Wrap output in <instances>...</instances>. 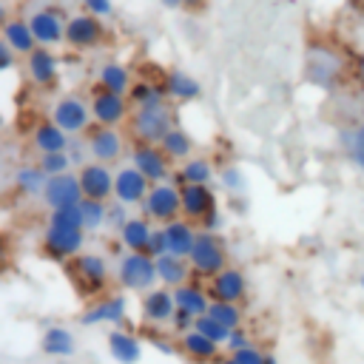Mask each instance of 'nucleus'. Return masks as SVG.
I'll return each instance as SVG.
<instances>
[{
  "mask_svg": "<svg viewBox=\"0 0 364 364\" xmlns=\"http://www.w3.org/2000/svg\"><path fill=\"white\" fill-rule=\"evenodd\" d=\"M85 228L80 219L77 208H60V210H48V222L40 239V250L48 262H60L65 264L68 259H74L77 253L85 250Z\"/></svg>",
  "mask_w": 364,
  "mask_h": 364,
  "instance_id": "f257e3e1",
  "label": "nucleus"
},
{
  "mask_svg": "<svg viewBox=\"0 0 364 364\" xmlns=\"http://www.w3.org/2000/svg\"><path fill=\"white\" fill-rule=\"evenodd\" d=\"M65 276L71 282V287L77 290V296L82 299H97L105 293L108 282H111V264L105 259V253H94V250H82L74 259L65 262Z\"/></svg>",
  "mask_w": 364,
  "mask_h": 364,
  "instance_id": "f03ea898",
  "label": "nucleus"
},
{
  "mask_svg": "<svg viewBox=\"0 0 364 364\" xmlns=\"http://www.w3.org/2000/svg\"><path fill=\"white\" fill-rule=\"evenodd\" d=\"M114 279L119 284L122 293H148L151 287L159 284L156 279V259L148 256V253H134V250H125L119 259H117V270H114Z\"/></svg>",
  "mask_w": 364,
  "mask_h": 364,
  "instance_id": "7ed1b4c3",
  "label": "nucleus"
},
{
  "mask_svg": "<svg viewBox=\"0 0 364 364\" xmlns=\"http://www.w3.org/2000/svg\"><path fill=\"white\" fill-rule=\"evenodd\" d=\"M188 262H191V270L196 279H213L219 270H225L230 264V253H228V245L222 239V233H208V230H199L196 233V242L188 253Z\"/></svg>",
  "mask_w": 364,
  "mask_h": 364,
  "instance_id": "20e7f679",
  "label": "nucleus"
},
{
  "mask_svg": "<svg viewBox=\"0 0 364 364\" xmlns=\"http://www.w3.org/2000/svg\"><path fill=\"white\" fill-rule=\"evenodd\" d=\"M128 136L131 142H154L159 145L162 136L176 125L173 119V105H154V108H134L128 117Z\"/></svg>",
  "mask_w": 364,
  "mask_h": 364,
  "instance_id": "39448f33",
  "label": "nucleus"
},
{
  "mask_svg": "<svg viewBox=\"0 0 364 364\" xmlns=\"http://www.w3.org/2000/svg\"><path fill=\"white\" fill-rule=\"evenodd\" d=\"M139 213H142L148 222H154V225H168V222L179 219V216H182L179 185H173L171 179L151 185L148 196H145L142 205H139Z\"/></svg>",
  "mask_w": 364,
  "mask_h": 364,
  "instance_id": "423d86ee",
  "label": "nucleus"
},
{
  "mask_svg": "<svg viewBox=\"0 0 364 364\" xmlns=\"http://www.w3.org/2000/svg\"><path fill=\"white\" fill-rule=\"evenodd\" d=\"M344 63L327 46H310L304 54V80L316 88H336L341 80Z\"/></svg>",
  "mask_w": 364,
  "mask_h": 364,
  "instance_id": "0eeeda50",
  "label": "nucleus"
},
{
  "mask_svg": "<svg viewBox=\"0 0 364 364\" xmlns=\"http://www.w3.org/2000/svg\"><path fill=\"white\" fill-rule=\"evenodd\" d=\"M108 40L105 20L82 11V14H68L65 20V43L71 51H94Z\"/></svg>",
  "mask_w": 364,
  "mask_h": 364,
  "instance_id": "6e6552de",
  "label": "nucleus"
},
{
  "mask_svg": "<svg viewBox=\"0 0 364 364\" xmlns=\"http://www.w3.org/2000/svg\"><path fill=\"white\" fill-rule=\"evenodd\" d=\"M48 119H54L68 136H80V134H85L94 125L91 105L80 94H63V97H57L54 105H51Z\"/></svg>",
  "mask_w": 364,
  "mask_h": 364,
  "instance_id": "1a4fd4ad",
  "label": "nucleus"
},
{
  "mask_svg": "<svg viewBox=\"0 0 364 364\" xmlns=\"http://www.w3.org/2000/svg\"><path fill=\"white\" fill-rule=\"evenodd\" d=\"M88 105H91L94 125H105V128H122L134 111L125 94H114V91H105L100 85H94Z\"/></svg>",
  "mask_w": 364,
  "mask_h": 364,
  "instance_id": "9d476101",
  "label": "nucleus"
},
{
  "mask_svg": "<svg viewBox=\"0 0 364 364\" xmlns=\"http://www.w3.org/2000/svg\"><path fill=\"white\" fill-rule=\"evenodd\" d=\"M26 20H28V26H31V34H34L37 46L54 48V46H63V43H65V20H68V11H65L63 6H43V9H34Z\"/></svg>",
  "mask_w": 364,
  "mask_h": 364,
  "instance_id": "9b49d317",
  "label": "nucleus"
},
{
  "mask_svg": "<svg viewBox=\"0 0 364 364\" xmlns=\"http://www.w3.org/2000/svg\"><path fill=\"white\" fill-rule=\"evenodd\" d=\"M85 148H88V159L102 162V165H114L125 156L128 139L119 128H105V125H91L85 131Z\"/></svg>",
  "mask_w": 364,
  "mask_h": 364,
  "instance_id": "f8f14e48",
  "label": "nucleus"
},
{
  "mask_svg": "<svg viewBox=\"0 0 364 364\" xmlns=\"http://www.w3.org/2000/svg\"><path fill=\"white\" fill-rule=\"evenodd\" d=\"M128 156H131V165H134L151 185L168 182L171 173H173V162H171L168 154H165L159 145H154V142H134V145L128 148Z\"/></svg>",
  "mask_w": 364,
  "mask_h": 364,
  "instance_id": "ddd939ff",
  "label": "nucleus"
},
{
  "mask_svg": "<svg viewBox=\"0 0 364 364\" xmlns=\"http://www.w3.org/2000/svg\"><path fill=\"white\" fill-rule=\"evenodd\" d=\"M125 318H128V299H125V293H102L94 301H88V307L80 313V324L82 327H100V324L122 327Z\"/></svg>",
  "mask_w": 364,
  "mask_h": 364,
  "instance_id": "4468645a",
  "label": "nucleus"
},
{
  "mask_svg": "<svg viewBox=\"0 0 364 364\" xmlns=\"http://www.w3.org/2000/svg\"><path fill=\"white\" fill-rule=\"evenodd\" d=\"M77 179H80V191L85 199H100V202H111L114 199V168L88 159L85 165L77 168Z\"/></svg>",
  "mask_w": 364,
  "mask_h": 364,
  "instance_id": "2eb2a0df",
  "label": "nucleus"
},
{
  "mask_svg": "<svg viewBox=\"0 0 364 364\" xmlns=\"http://www.w3.org/2000/svg\"><path fill=\"white\" fill-rule=\"evenodd\" d=\"M176 313V301H173V290L171 287H151L148 293L139 296V316L148 327H168L171 318Z\"/></svg>",
  "mask_w": 364,
  "mask_h": 364,
  "instance_id": "dca6fc26",
  "label": "nucleus"
},
{
  "mask_svg": "<svg viewBox=\"0 0 364 364\" xmlns=\"http://www.w3.org/2000/svg\"><path fill=\"white\" fill-rule=\"evenodd\" d=\"M43 205L48 210H60V208H77L80 199H82V191H80V179L77 173H57V176H48L46 179V188H43Z\"/></svg>",
  "mask_w": 364,
  "mask_h": 364,
  "instance_id": "f3484780",
  "label": "nucleus"
},
{
  "mask_svg": "<svg viewBox=\"0 0 364 364\" xmlns=\"http://www.w3.org/2000/svg\"><path fill=\"white\" fill-rule=\"evenodd\" d=\"M26 77L31 80V85H37L43 91H51L60 82V57L51 48L37 46L26 57Z\"/></svg>",
  "mask_w": 364,
  "mask_h": 364,
  "instance_id": "a211bd4d",
  "label": "nucleus"
},
{
  "mask_svg": "<svg viewBox=\"0 0 364 364\" xmlns=\"http://www.w3.org/2000/svg\"><path fill=\"white\" fill-rule=\"evenodd\" d=\"M208 293H210L213 301H236V304H242L247 299V293H250V282H247L245 270L228 264L213 279H208Z\"/></svg>",
  "mask_w": 364,
  "mask_h": 364,
  "instance_id": "6ab92c4d",
  "label": "nucleus"
},
{
  "mask_svg": "<svg viewBox=\"0 0 364 364\" xmlns=\"http://www.w3.org/2000/svg\"><path fill=\"white\" fill-rule=\"evenodd\" d=\"M151 191V182L128 162V165H119L114 171V199L128 205V208H139L142 199L148 196Z\"/></svg>",
  "mask_w": 364,
  "mask_h": 364,
  "instance_id": "aec40b11",
  "label": "nucleus"
},
{
  "mask_svg": "<svg viewBox=\"0 0 364 364\" xmlns=\"http://www.w3.org/2000/svg\"><path fill=\"white\" fill-rule=\"evenodd\" d=\"M179 202H182V219H188L193 225H199L213 208H219L216 191L210 185H182Z\"/></svg>",
  "mask_w": 364,
  "mask_h": 364,
  "instance_id": "412c9836",
  "label": "nucleus"
},
{
  "mask_svg": "<svg viewBox=\"0 0 364 364\" xmlns=\"http://www.w3.org/2000/svg\"><path fill=\"white\" fill-rule=\"evenodd\" d=\"M173 301H176V310H185V313H191L193 318L205 316V313H208V307H210L208 282H205V279L191 276L185 284L173 287Z\"/></svg>",
  "mask_w": 364,
  "mask_h": 364,
  "instance_id": "4be33fe9",
  "label": "nucleus"
},
{
  "mask_svg": "<svg viewBox=\"0 0 364 364\" xmlns=\"http://www.w3.org/2000/svg\"><path fill=\"white\" fill-rule=\"evenodd\" d=\"M105 347H108V355L117 361V364H139L142 361V338L125 327H114L108 336H105Z\"/></svg>",
  "mask_w": 364,
  "mask_h": 364,
  "instance_id": "5701e85b",
  "label": "nucleus"
},
{
  "mask_svg": "<svg viewBox=\"0 0 364 364\" xmlns=\"http://www.w3.org/2000/svg\"><path fill=\"white\" fill-rule=\"evenodd\" d=\"M162 88H165V97H168L171 102H196V100L202 97V82H199L193 74L182 71V68L165 71Z\"/></svg>",
  "mask_w": 364,
  "mask_h": 364,
  "instance_id": "b1692460",
  "label": "nucleus"
},
{
  "mask_svg": "<svg viewBox=\"0 0 364 364\" xmlns=\"http://www.w3.org/2000/svg\"><path fill=\"white\" fill-rule=\"evenodd\" d=\"M176 344H179V353L188 358V361H193V364H216L222 355V347L216 344V341H210L208 336H202L199 330H191V333H185V336H179L176 338Z\"/></svg>",
  "mask_w": 364,
  "mask_h": 364,
  "instance_id": "393cba45",
  "label": "nucleus"
},
{
  "mask_svg": "<svg viewBox=\"0 0 364 364\" xmlns=\"http://www.w3.org/2000/svg\"><path fill=\"white\" fill-rule=\"evenodd\" d=\"M216 176V168L208 156H191L185 162H179V168H173L171 182L173 185H210Z\"/></svg>",
  "mask_w": 364,
  "mask_h": 364,
  "instance_id": "a878e982",
  "label": "nucleus"
},
{
  "mask_svg": "<svg viewBox=\"0 0 364 364\" xmlns=\"http://www.w3.org/2000/svg\"><path fill=\"white\" fill-rule=\"evenodd\" d=\"M40 350L48 358H71L77 353V338L65 324H48L40 336Z\"/></svg>",
  "mask_w": 364,
  "mask_h": 364,
  "instance_id": "bb28decb",
  "label": "nucleus"
},
{
  "mask_svg": "<svg viewBox=\"0 0 364 364\" xmlns=\"http://www.w3.org/2000/svg\"><path fill=\"white\" fill-rule=\"evenodd\" d=\"M31 145L40 151V154H54V151H68L71 145V136L54 122V119H40L34 128H31Z\"/></svg>",
  "mask_w": 364,
  "mask_h": 364,
  "instance_id": "cd10ccee",
  "label": "nucleus"
},
{
  "mask_svg": "<svg viewBox=\"0 0 364 364\" xmlns=\"http://www.w3.org/2000/svg\"><path fill=\"white\" fill-rule=\"evenodd\" d=\"M162 230H165L168 253H173V256H185V259H188V253H191V247H193V242H196L199 228H196L193 222H188V219L179 216V219L162 225Z\"/></svg>",
  "mask_w": 364,
  "mask_h": 364,
  "instance_id": "c85d7f7f",
  "label": "nucleus"
},
{
  "mask_svg": "<svg viewBox=\"0 0 364 364\" xmlns=\"http://www.w3.org/2000/svg\"><path fill=\"white\" fill-rule=\"evenodd\" d=\"M0 34H3V40L11 46V51H14L17 57H28V54L37 48V40H34V34H31V26H28V20H23V17H9V20L3 23Z\"/></svg>",
  "mask_w": 364,
  "mask_h": 364,
  "instance_id": "c756f323",
  "label": "nucleus"
},
{
  "mask_svg": "<svg viewBox=\"0 0 364 364\" xmlns=\"http://www.w3.org/2000/svg\"><path fill=\"white\" fill-rule=\"evenodd\" d=\"M151 230H154V222H148L142 213L139 216H128L125 225L117 230V239L125 250H134V253H145L148 247V239H151Z\"/></svg>",
  "mask_w": 364,
  "mask_h": 364,
  "instance_id": "7c9ffc66",
  "label": "nucleus"
},
{
  "mask_svg": "<svg viewBox=\"0 0 364 364\" xmlns=\"http://www.w3.org/2000/svg\"><path fill=\"white\" fill-rule=\"evenodd\" d=\"M191 276H193V270H191V262L185 256L165 253V256L156 259V279H159L162 287H171L173 290V287L185 284Z\"/></svg>",
  "mask_w": 364,
  "mask_h": 364,
  "instance_id": "2f4dec72",
  "label": "nucleus"
},
{
  "mask_svg": "<svg viewBox=\"0 0 364 364\" xmlns=\"http://www.w3.org/2000/svg\"><path fill=\"white\" fill-rule=\"evenodd\" d=\"M134 82V74L128 65L117 63V60H105L100 68H97V85L105 88V91H114V94H128Z\"/></svg>",
  "mask_w": 364,
  "mask_h": 364,
  "instance_id": "473e14b6",
  "label": "nucleus"
},
{
  "mask_svg": "<svg viewBox=\"0 0 364 364\" xmlns=\"http://www.w3.org/2000/svg\"><path fill=\"white\" fill-rule=\"evenodd\" d=\"M125 97H128L131 108H154V105H165V102H171V100L165 97L162 82H154V80H148V77L134 80Z\"/></svg>",
  "mask_w": 364,
  "mask_h": 364,
  "instance_id": "72a5a7b5",
  "label": "nucleus"
},
{
  "mask_svg": "<svg viewBox=\"0 0 364 364\" xmlns=\"http://www.w3.org/2000/svg\"><path fill=\"white\" fill-rule=\"evenodd\" d=\"M159 148L168 154V159H171V162H185V159H191V156H193L196 142H193V136H191L185 128L173 125V128H171V131L162 136Z\"/></svg>",
  "mask_w": 364,
  "mask_h": 364,
  "instance_id": "f704fd0d",
  "label": "nucleus"
},
{
  "mask_svg": "<svg viewBox=\"0 0 364 364\" xmlns=\"http://www.w3.org/2000/svg\"><path fill=\"white\" fill-rule=\"evenodd\" d=\"M46 179H48V176L43 173V168H40L37 162L20 165V168L14 171V188H17L20 196H43Z\"/></svg>",
  "mask_w": 364,
  "mask_h": 364,
  "instance_id": "c9c22d12",
  "label": "nucleus"
},
{
  "mask_svg": "<svg viewBox=\"0 0 364 364\" xmlns=\"http://www.w3.org/2000/svg\"><path fill=\"white\" fill-rule=\"evenodd\" d=\"M341 148H344L347 159H350L358 171H364V122H358V125L341 131Z\"/></svg>",
  "mask_w": 364,
  "mask_h": 364,
  "instance_id": "e433bc0d",
  "label": "nucleus"
},
{
  "mask_svg": "<svg viewBox=\"0 0 364 364\" xmlns=\"http://www.w3.org/2000/svg\"><path fill=\"white\" fill-rule=\"evenodd\" d=\"M80 210V219H82V228L85 233H94L100 228H105V213H108V202H100V199H80L77 205Z\"/></svg>",
  "mask_w": 364,
  "mask_h": 364,
  "instance_id": "4c0bfd02",
  "label": "nucleus"
},
{
  "mask_svg": "<svg viewBox=\"0 0 364 364\" xmlns=\"http://www.w3.org/2000/svg\"><path fill=\"white\" fill-rule=\"evenodd\" d=\"M208 316L216 318L219 324H225L228 330L245 327V310H242V304H236V301H213V299H210Z\"/></svg>",
  "mask_w": 364,
  "mask_h": 364,
  "instance_id": "58836bf2",
  "label": "nucleus"
},
{
  "mask_svg": "<svg viewBox=\"0 0 364 364\" xmlns=\"http://www.w3.org/2000/svg\"><path fill=\"white\" fill-rule=\"evenodd\" d=\"M216 179H219V185H222L228 193H233V196H242V193L247 191V176H245V171H242L239 165H225V168H219V171H216Z\"/></svg>",
  "mask_w": 364,
  "mask_h": 364,
  "instance_id": "ea45409f",
  "label": "nucleus"
},
{
  "mask_svg": "<svg viewBox=\"0 0 364 364\" xmlns=\"http://www.w3.org/2000/svg\"><path fill=\"white\" fill-rule=\"evenodd\" d=\"M37 165L43 168L46 176H57V173H68L74 165H71V156L68 151H54V154H40Z\"/></svg>",
  "mask_w": 364,
  "mask_h": 364,
  "instance_id": "a19ab883",
  "label": "nucleus"
},
{
  "mask_svg": "<svg viewBox=\"0 0 364 364\" xmlns=\"http://www.w3.org/2000/svg\"><path fill=\"white\" fill-rule=\"evenodd\" d=\"M193 330H199L202 336H208V338H210V341H216L219 347H225L228 333H230L225 324H219V321H216V318H210L208 313H205V316H199V318L193 321Z\"/></svg>",
  "mask_w": 364,
  "mask_h": 364,
  "instance_id": "79ce46f5",
  "label": "nucleus"
},
{
  "mask_svg": "<svg viewBox=\"0 0 364 364\" xmlns=\"http://www.w3.org/2000/svg\"><path fill=\"white\" fill-rule=\"evenodd\" d=\"M233 355V361H239V364H264V358H267V353L259 347V344H245V347H239L236 353H230Z\"/></svg>",
  "mask_w": 364,
  "mask_h": 364,
  "instance_id": "37998d69",
  "label": "nucleus"
},
{
  "mask_svg": "<svg viewBox=\"0 0 364 364\" xmlns=\"http://www.w3.org/2000/svg\"><path fill=\"white\" fill-rule=\"evenodd\" d=\"M128 216H131V213H128V205H122V202L111 199V202H108V213H105V228L119 230V228L125 225V219H128Z\"/></svg>",
  "mask_w": 364,
  "mask_h": 364,
  "instance_id": "c03bdc74",
  "label": "nucleus"
},
{
  "mask_svg": "<svg viewBox=\"0 0 364 364\" xmlns=\"http://www.w3.org/2000/svg\"><path fill=\"white\" fill-rule=\"evenodd\" d=\"M145 253H148V256H154V259H159V256H165V253H168V242H165V230H162V225H154Z\"/></svg>",
  "mask_w": 364,
  "mask_h": 364,
  "instance_id": "a18cd8bd",
  "label": "nucleus"
},
{
  "mask_svg": "<svg viewBox=\"0 0 364 364\" xmlns=\"http://www.w3.org/2000/svg\"><path fill=\"white\" fill-rule=\"evenodd\" d=\"M80 3H82V11H88L100 20L114 17V0H80Z\"/></svg>",
  "mask_w": 364,
  "mask_h": 364,
  "instance_id": "49530a36",
  "label": "nucleus"
},
{
  "mask_svg": "<svg viewBox=\"0 0 364 364\" xmlns=\"http://www.w3.org/2000/svg\"><path fill=\"white\" fill-rule=\"evenodd\" d=\"M193 316L191 313H185V310H176L173 313V318H171V324H168V330L173 333V336H185V333H191L193 330Z\"/></svg>",
  "mask_w": 364,
  "mask_h": 364,
  "instance_id": "de8ad7c7",
  "label": "nucleus"
},
{
  "mask_svg": "<svg viewBox=\"0 0 364 364\" xmlns=\"http://www.w3.org/2000/svg\"><path fill=\"white\" fill-rule=\"evenodd\" d=\"M148 341H151V347H156L162 355H173V353H179V344H176L173 338H165V336H159L154 327H151V333H148Z\"/></svg>",
  "mask_w": 364,
  "mask_h": 364,
  "instance_id": "09e8293b",
  "label": "nucleus"
},
{
  "mask_svg": "<svg viewBox=\"0 0 364 364\" xmlns=\"http://www.w3.org/2000/svg\"><path fill=\"white\" fill-rule=\"evenodd\" d=\"M196 228H199V230H208V233H222V228H225V213H222L219 208H213Z\"/></svg>",
  "mask_w": 364,
  "mask_h": 364,
  "instance_id": "8fccbe9b",
  "label": "nucleus"
},
{
  "mask_svg": "<svg viewBox=\"0 0 364 364\" xmlns=\"http://www.w3.org/2000/svg\"><path fill=\"white\" fill-rule=\"evenodd\" d=\"M245 344H250V336H247V330H245V327H236V330H230V333H228V341H225V347H222V350L236 353V350H239V347H245Z\"/></svg>",
  "mask_w": 364,
  "mask_h": 364,
  "instance_id": "3c124183",
  "label": "nucleus"
},
{
  "mask_svg": "<svg viewBox=\"0 0 364 364\" xmlns=\"http://www.w3.org/2000/svg\"><path fill=\"white\" fill-rule=\"evenodd\" d=\"M17 65V54L11 51V46L3 40V34H0V74H6V71H11Z\"/></svg>",
  "mask_w": 364,
  "mask_h": 364,
  "instance_id": "603ef678",
  "label": "nucleus"
},
{
  "mask_svg": "<svg viewBox=\"0 0 364 364\" xmlns=\"http://www.w3.org/2000/svg\"><path fill=\"white\" fill-rule=\"evenodd\" d=\"M68 156H71V165L74 168H80V165H85L88 159V148H85V142H80V139H74L71 136V145H68Z\"/></svg>",
  "mask_w": 364,
  "mask_h": 364,
  "instance_id": "864d4df0",
  "label": "nucleus"
},
{
  "mask_svg": "<svg viewBox=\"0 0 364 364\" xmlns=\"http://www.w3.org/2000/svg\"><path fill=\"white\" fill-rule=\"evenodd\" d=\"M205 3H208V0H182V9H185V11H202Z\"/></svg>",
  "mask_w": 364,
  "mask_h": 364,
  "instance_id": "5fc2aeb1",
  "label": "nucleus"
},
{
  "mask_svg": "<svg viewBox=\"0 0 364 364\" xmlns=\"http://www.w3.org/2000/svg\"><path fill=\"white\" fill-rule=\"evenodd\" d=\"M355 77L364 85V51H358V57H355Z\"/></svg>",
  "mask_w": 364,
  "mask_h": 364,
  "instance_id": "6e6d98bb",
  "label": "nucleus"
},
{
  "mask_svg": "<svg viewBox=\"0 0 364 364\" xmlns=\"http://www.w3.org/2000/svg\"><path fill=\"white\" fill-rule=\"evenodd\" d=\"M6 20H9V6H6V0H0V28Z\"/></svg>",
  "mask_w": 364,
  "mask_h": 364,
  "instance_id": "4d7b16f0",
  "label": "nucleus"
},
{
  "mask_svg": "<svg viewBox=\"0 0 364 364\" xmlns=\"http://www.w3.org/2000/svg\"><path fill=\"white\" fill-rule=\"evenodd\" d=\"M165 9H182V0H159Z\"/></svg>",
  "mask_w": 364,
  "mask_h": 364,
  "instance_id": "13d9d810",
  "label": "nucleus"
},
{
  "mask_svg": "<svg viewBox=\"0 0 364 364\" xmlns=\"http://www.w3.org/2000/svg\"><path fill=\"white\" fill-rule=\"evenodd\" d=\"M216 364H239V361H233V355H230V353H228V355H222V358H219V361H216Z\"/></svg>",
  "mask_w": 364,
  "mask_h": 364,
  "instance_id": "bf43d9fd",
  "label": "nucleus"
},
{
  "mask_svg": "<svg viewBox=\"0 0 364 364\" xmlns=\"http://www.w3.org/2000/svg\"><path fill=\"white\" fill-rule=\"evenodd\" d=\"M264 364H279V358H276V355H270V353H267V358H264Z\"/></svg>",
  "mask_w": 364,
  "mask_h": 364,
  "instance_id": "052dcab7",
  "label": "nucleus"
},
{
  "mask_svg": "<svg viewBox=\"0 0 364 364\" xmlns=\"http://www.w3.org/2000/svg\"><path fill=\"white\" fill-rule=\"evenodd\" d=\"M3 131H6V117L0 114V134H3Z\"/></svg>",
  "mask_w": 364,
  "mask_h": 364,
  "instance_id": "680f3d73",
  "label": "nucleus"
},
{
  "mask_svg": "<svg viewBox=\"0 0 364 364\" xmlns=\"http://www.w3.org/2000/svg\"><path fill=\"white\" fill-rule=\"evenodd\" d=\"M358 287L364 290V270H361V276H358Z\"/></svg>",
  "mask_w": 364,
  "mask_h": 364,
  "instance_id": "e2e57ef3",
  "label": "nucleus"
},
{
  "mask_svg": "<svg viewBox=\"0 0 364 364\" xmlns=\"http://www.w3.org/2000/svg\"><path fill=\"white\" fill-rule=\"evenodd\" d=\"M361 108H364V85H361Z\"/></svg>",
  "mask_w": 364,
  "mask_h": 364,
  "instance_id": "0e129e2a",
  "label": "nucleus"
},
{
  "mask_svg": "<svg viewBox=\"0 0 364 364\" xmlns=\"http://www.w3.org/2000/svg\"><path fill=\"white\" fill-rule=\"evenodd\" d=\"M6 3H20V0H6Z\"/></svg>",
  "mask_w": 364,
  "mask_h": 364,
  "instance_id": "69168bd1",
  "label": "nucleus"
}]
</instances>
